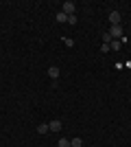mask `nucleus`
<instances>
[{"label": "nucleus", "mask_w": 131, "mask_h": 147, "mask_svg": "<svg viewBox=\"0 0 131 147\" xmlns=\"http://www.w3.org/2000/svg\"><path fill=\"white\" fill-rule=\"evenodd\" d=\"M107 33L112 35V40H120V37H122V26H120V24H112Z\"/></svg>", "instance_id": "1"}, {"label": "nucleus", "mask_w": 131, "mask_h": 147, "mask_svg": "<svg viewBox=\"0 0 131 147\" xmlns=\"http://www.w3.org/2000/svg\"><path fill=\"white\" fill-rule=\"evenodd\" d=\"M74 9H76V5L72 2V0L63 2V13H66V16H74Z\"/></svg>", "instance_id": "2"}, {"label": "nucleus", "mask_w": 131, "mask_h": 147, "mask_svg": "<svg viewBox=\"0 0 131 147\" xmlns=\"http://www.w3.org/2000/svg\"><path fill=\"white\" fill-rule=\"evenodd\" d=\"M48 129H50V132H59V129H61V121H59V119L50 121V123H48Z\"/></svg>", "instance_id": "3"}, {"label": "nucleus", "mask_w": 131, "mask_h": 147, "mask_svg": "<svg viewBox=\"0 0 131 147\" xmlns=\"http://www.w3.org/2000/svg\"><path fill=\"white\" fill-rule=\"evenodd\" d=\"M109 22H112V24H120V13L112 11V13H109Z\"/></svg>", "instance_id": "4"}, {"label": "nucleus", "mask_w": 131, "mask_h": 147, "mask_svg": "<svg viewBox=\"0 0 131 147\" xmlns=\"http://www.w3.org/2000/svg\"><path fill=\"white\" fill-rule=\"evenodd\" d=\"M48 77H50V79H57V77H59V68H57V66H50L48 68Z\"/></svg>", "instance_id": "5"}, {"label": "nucleus", "mask_w": 131, "mask_h": 147, "mask_svg": "<svg viewBox=\"0 0 131 147\" xmlns=\"http://www.w3.org/2000/svg\"><path fill=\"white\" fill-rule=\"evenodd\" d=\"M109 49L120 51V49H122V42H120V40H112V42H109Z\"/></svg>", "instance_id": "6"}, {"label": "nucleus", "mask_w": 131, "mask_h": 147, "mask_svg": "<svg viewBox=\"0 0 131 147\" xmlns=\"http://www.w3.org/2000/svg\"><path fill=\"white\" fill-rule=\"evenodd\" d=\"M37 132L39 134H48L50 129H48V123H42V125H37Z\"/></svg>", "instance_id": "7"}, {"label": "nucleus", "mask_w": 131, "mask_h": 147, "mask_svg": "<svg viewBox=\"0 0 131 147\" xmlns=\"http://www.w3.org/2000/svg\"><path fill=\"white\" fill-rule=\"evenodd\" d=\"M57 147H72V145H70V141H68V138H59Z\"/></svg>", "instance_id": "8"}, {"label": "nucleus", "mask_w": 131, "mask_h": 147, "mask_svg": "<svg viewBox=\"0 0 131 147\" xmlns=\"http://www.w3.org/2000/svg\"><path fill=\"white\" fill-rule=\"evenodd\" d=\"M57 22H68V16H66V13H57Z\"/></svg>", "instance_id": "9"}, {"label": "nucleus", "mask_w": 131, "mask_h": 147, "mask_svg": "<svg viewBox=\"0 0 131 147\" xmlns=\"http://www.w3.org/2000/svg\"><path fill=\"white\" fill-rule=\"evenodd\" d=\"M70 145H72V147H81L83 141H81V138H72V141H70Z\"/></svg>", "instance_id": "10"}, {"label": "nucleus", "mask_w": 131, "mask_h": 147, "mask_svg": "<svg viewBox=\"0 0 131 147\" xmlns=\"http://www.w3.org/2000/svg\"><path fill=\"white\" fill-rule=\"evenodd\" d=\"M100 40H103V44H109V42H112V35H109V33H103Z\"/></svg>", "instance_id": "11"}, {"label": "nucleus", "mask_w": 131, "mask_h": 147, "mask_svg": "<svg viewBox=\"0 0 131 147\" xmlns=\"http://www.w3.org/2000/svg\"><path fill=\"white\" fill-rule=\"evenodd\" d=\"M109 51H112V49H109V44H100V53H109Z\"/></svg>", "instance_id": "12"}, {"label": "nucleus", "mask_w": 131, "mask_h": 147, "mask_svg": "<svg viewBox=\"0 0 131 147\" xmlns=\"http://www.w3.org/2000/svg\"><path fill=\"white\" fill-rule=\"evenodd\" d=\"M68 24H76V16H68Z\"/></svg>", "instance_id": "13"}, {"label": "nucleus", "mask_w": 131, "mask_h": 147, "mask_svg": "<svg viewBox=\"0 0 131 147\" xmlns=\"http://www.w3.org/2000/svg\"><path fill=\"white\" fill-rule=\"evenodd\" d=\"M63 42H66V46H74V42H72L70 37H63Z\"/></svg>", "instance_id": "14"}]
</instances>
